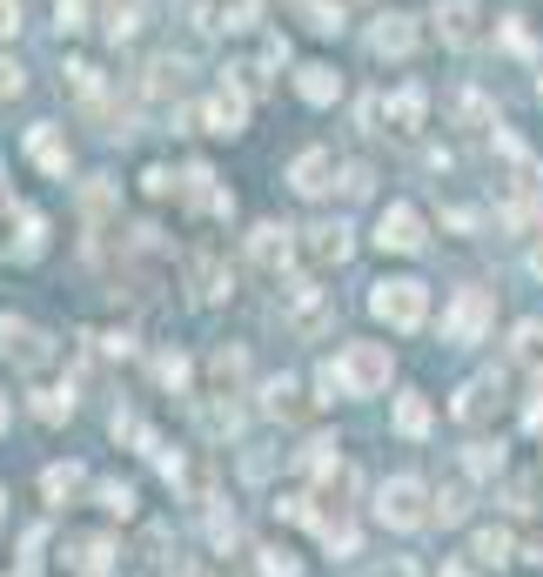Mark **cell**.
Returning <instances> with one entry per match:
<instances>
[{"instance_id": "cell-1", "label": "cell", "mask_w": 543, "mask_h": 577, "mask_svg": "<svg viewBox=\"0 0 543 577\" xmlns=\"http://www.w3.org/2000/svg\"><path fill=\"white\" fill-rule=\"evenodd\" d=\"M369 310L390 323V329H422V316H430V289L409 283V276H382L369 289Z\"/></svg>"}, {"instance_id": "cell-2", "label": "cell", "mask_w": 543, "mask_h": 577, "mask_svg": "<svg viewBox=\"0 0 543 577\" xmlns=\"http://www.w3.org/2000/svg\"><path fill=\"white\" fill-rule=\"evenodd\" d=\"M376 517L390 524V530H422L437 511H430V490H422L416 477H390V484H382V497H376Z\"/></svg>"}, {"instance_id": "cell-3", "label": "cell", "mask_w": 543, "mask_h": 577, "mask_svg": "<svg viewBox=\"0 0 543 577\" xmlns=\"http://www.w3.org/2000/svg\"><path fill=\"white\" fill-rule=\"evenodd\" d=\"M342 363V376H349V390L356 397H376V390H390V350H382V342H349V350L336 356Z\"/></svg>"}, {"instance_id": "cell-4", "label": "cell", "mask_w": 543, "mask_h": 577, "mask_svg": "<svg viewBox=\"0 0 543 577\" xmlns=\"http://www.w3.org/2000/svg\"><path fill=\"white\" fill-rule=\"evenodd\" d=\"M282 296H289V329H295V336H323V329L336 323V296H329V289H316V283H289Z\"/></svg>"}, {"instance_id": "cell-5", "label": "cell", "mask_w": 543, "mask_h": 577, "mask_svg": "<svg viewBox=\"0 0 543 577\" xmlns=\"http://www.w3.org/2000/svg\"><path fill=\"white\" fill-rule=\"evenodd\" d=\"M342 175L349 168L336 162V148H302V155L289 162V188H295V196H329Z\"/></svg>"}, {"instance_id": "cell-6", "label": "cell", "mask_w": 543, "mask_h": 577, "mask_svg": "<svg viewBox=\"0 0 543 577\" xmlns=\"http://www.w3.org/2000/svg\"><path fill=\"white\" fill-rule=\"evenodd\" d=\"M295 228H282V222H255V236H249V262L262 268V276H282V268L295 262Z\"/></svg>"}, {"instance_id": "cell-7", "label": "cell", "mask_w": 543, "mask_h": 577, "mask_svg": "<svg viewBox=\"0 0 543 577\" xmlns=\"http://www.w3.org/2000/svg\"><path fill=\"white\" fill-rule=\"evenodd\" d=\"M376 242L390 249V255H416L430 236H422V215L409 202H390V209H382V222H376Z\"/></svg>"}, {"instance_id": "cell-8", "label": "cell", "mask_w": 543, "mask_h": 577, "mask_svg": "<svg viewBox=\"0 0 543 577\" xmlns=\"http://www.w3.org/2000/svg\"><path fill=\"white\" fill-rule=\"evenodd\" d=\"M490 316H496V296L490 289H463L450 302V342H477L490 329Z\"/></svg>"}, {"instance_id": "cell-9", "label": "cell", "mask_w": 543, "mask_h": 577, "mask_svg": "<svg viewBox=\"0 0 543 577\" xmlns=\"http://www.w3.org/2000/svg\"><path fill=\"white\" fill-rule=\"evenodd\" d=\"M0 356H14L21 369H41L54 350H48V336L34 329V323H21V316H0Z\"/></svg>"}, {"instance_id": "cell-10", "label": "cell", "mask_w": 543, "mask_h": 577, "mask_svg": "<svg viewBox=\"0 0 543 577\" xmlns=\"http://www.w3.org/2000/svg\"><path fill=\"white\" fill-rule=\"evenodd\" d=\"M222 296H228V268L209 249H195V255H188V302H195V310H215Z\"/></svg>"}, {"instance_id": "cell-11", "label": "cell", "mask_w": 543, "mask_h": 577, "mask_svg": "<svg viewBox=\"0 0 543 577\" xmlns=\"http://www.w3.org/2000/svg\"><path fill=\"white\" fill-rule=\"evenodd\" d=\"M349 249H356V242H349V228H342V222H316V228H302V255L316 262V268H342V262H349Z\"/></svg>"}, {"instance_id": "cell-12", "label": "cell", "mask_w": 543, "mask_h": 577, "mask_svg": "<svg viewBox=\"0 0 543 577\" xmlns=\"http://www.w3.org/2000/svg\"><path fill=\"white\" fill-rule=\"evenodd\" d=\"M437 34L450 48H477L483 41V0H450V8L437 14Z\"/></svg>"}, {"instance_id": "cell-13", "label": "cell", "mask_w": 543, "mask_h": 577, "mask_svg": "<svg viewBox=\"0 0 543 577\" xmlns=\"http://www.w3.org/2000/svg\"><path fill=\"white\" fill-rule=\"evenodd\" d=\"M202 122H209V135H242L249 128V88H215Z\"/></svg>"}, {"instance_id": "cell-14", "label": "cell", "mask_w": 543, "mask_h": 577, "mask_svg": "<svg viewBox=\"0 0 543 577\" xmlns=\"http://www.w3.org/2000/svg\"><path fill=\"white\" fill-rule=\"evenodd\" d=\"M369 54H382V61L416 54V21H409V14H382V21L369 27Z\"/></svg>"}, {"instance_id": "cell-15", "label": "cell", "mask_w": 543, "mask_h": 577, "mask_svg": "<svg viewBox=\"0 0 543 577\" xmlns=\"http://www.w3.org/2000/svg\"><path fill=\"white\" fill-rule=\"evenodd\" d=\"M81 577H108L114 570V537H67V551H61Z\"/></svg>"}, {"instance_id": "cell-16", "label": "cell", "mask_w": 543, "mask_h": 577, "mask_svg": "<svg viewBox=\"0 0 543 577\" xmlns=\"http://www.w3.org/2000/svg\"><path fill=\"white\" fill-rule=\"evenodd\" d=\"M295 95H302L308 108H329V101L342 95V74L323 67V61H308V67H295Z\"/></svg>"}, {"instance_id": "cell-17", "label": "cell", "mask_w": 543, "mask_h": 577, "mask_svg": "<svg viewBox=\"0 0 543 577\" xmlns=\"http://www.w3.org/2000/svg\"><path fill=\"white\" fill-rule=\"evenodd\" d=\"M181 202H188V209H202V215H228V209H236V202H228L222 188H215L209 168H188V175H181Z\"/></svg>"}, {"instance_id": "cell-18", "label": "cell", "mask_w": 543, "mask_h": 577, "mask_svg": "<svg viewBox=\"0 0 543 577\" xmlns=\"http://www.w3.org/2000/svg\"><path fill=\"white\" fill-rule=\"evenodd\" d=\"M27 155L41 162L48 175H67V135H61L54 122H41V128H27Z\"/></svg>"}, {"instance_id": "cell-19", "label": "cell", "mask_w": 543, "mask_h": 577, "mask_svg": "<svg viewBox=\"0 0 543 577\" xmlns=\"http://www.w3.org/2000/svg\"><path fill=\"white\" fill-rule=\"evenodd\" d=\"M490 410H496V376H477L456 390V423H483Z\"/></svg>"}, {"instance_id": "cell-20", "label": "cell", "mask_w": 543, "mask_h": 577, "mask_svg": "<svg viewBox=\"0 0 543 577\" xmlns=\"http://www.w3.org/2000/svg\"><path fill=\"white\" fill-rule=\"evenodd\" d=\"M422 108H430V95H422V88H396L390 95V128L396 135H416L422 128Z\"/></svg>"}, {"instance_id": "cell-21", "label": "cell", "mask_w": 543, "mask_h": 577, "mask_svg": "<svg viewBox=\"0 0 543 577\" xmlns=\"http://www.w3.org/2000/svg\"><path fill=\"white\" fill-rule=\"evenodd\" d=\"M430 423H437L430 397H416V390H403V397H396V430H403V437H430Z\"/></svg>"}, {"instance_id": "cell-22", "label": "cell", "mask_w": 543, "mask_h": 577, "mask_svg": "<svg viewBox=\"0 0 543 577\" xmlns=\"http://www.w3.org/2000/svg\"><path fill=\"white\" fill-rule=\"evenodd\" d=\"M81 464H48L41 471V490H48V504H67V497H81Z\"/></svg>"}, {"instance_id": "cell-23", "label": "cell", "mask_w": 543, "mask_h": 577, "mask_svg": "<svg viewBox=\"0 0 543 577\" xmlns=\"http://www.w3.org/2000/svg\"><path fill=\"white\" fill-rule=\"evenodd\" d=\"M289 8L302 14L308 34H342V8H336V0H289Z\"/></svg>"}, {"instance_id": "cell-24", "label": "cell", "mask_w": 543, "mask_h": 577, "mask_svg": "<svg viewBox=\"0 0 543 577\" xmlns=\"http://www.w3.org/2000/svg\"><path fill=\"white\" fill-rule=\"evenodd\" d=\"M510 356H517L530 376H543V323H517V336H510Z\"/></svg>"}, {"instance_id": "cell-25", "label": "cell", "mask_w": 543, "mask_h": 577, "mask_svg": "<svg viewBox=\"0 0 543 577\" xmlns=\"http://www.w3.org/2000/svg\"><path fill=\"white\" fill-rule=\"evenodd\" d=\"M262 410H268V416H282V423H295V416H302V390H295L289 376H276V382L262 390Z\"/></svg>"}, {"instance_id": "cell-26", "label": "cell", "mask_w": 543, "mask_h": 577, "mask_svg": "<svg viewBox=\"0 0 543 577\" xmlns=\"http://www.w3.org/2000/svg\"><path fill=\"white\" fill-rule=\"evenodd\" d=\"M154 101H168V95H181V61L175 54H162V61H148V81H141Z\"/></svg>"}, {"instance_id": "cell-27", "label": "cell", "mask_w": 543, "mask_h": 577, "mask_svg": "<svg viewBox=\"0 0 543 577\" xmlns=\"http://www.w3.org/2000/svg\"><path fill=\"white\" fill-rule=\"evenodd\" d=\"M470 551H477V564H510V557H517V537L490 524V530H477V544H470Z\"/></svg>"}, {"instance_id": "cell-28", "label": "cell", "mask_w": 543, "mask_h": 577, "mask_svg": "<svg viewBox=\"0 0 543 577\" xmlns=\"http://www.w3.org/2000/svg\"><path fill=\"white\" fill-rule=\"evenodd\" d=\"M141 8L148 0H108V41H128V34L141 27Z\"/></svg>"}, {"instance_id": "cell-29", "label": "cell", "mask_w": 543, "mask_h": 577, "mask_svg": "<svg viewBox=\"0 0 543 577\" xmlns=\"http://www.w3.org/2000/svg\"><path fill=\"white\" fill-rule=\"evenodd\" d=\"M94 497H101V511H108V517H135V484H122V477H108V484H101Z\"/></svg>"}, {"instance_id": "cell-30", "label": "cell", "mask_w": 543, "mask_h": 577, "mask_svg": "<svg viewBox=\"0 0 543 577\" xmlns=\"http://www.w3.org/2000/svg\"><path fill=\"white\" fill-rule=\"evenodd\" d=\"M463 471H470V477H503V443H470Z\"/></svg>"}, {"instance_id": "cell-31", "label": "cell", "mask_w": 543, "mask_h": 577, "mask_svg": "<svg viewBox=\"0 0 543 577\" xmlns=\"http://www.w3.org/2000/svg\"><path fill=\"white\" fill-rule=\"evenodd\" d=\"M242 376H249V356H242V350H215V382H222V397L236 390Z\"/></svg>"}, {"instance_id": "cell-32", "label": "cell", "mask_w": 543, "mask_h": 577, "mask_svg": "<svg viewBox=\"0 0 543 577\" xmlns=\"http://www.w3.org/2000/svg\"><path fill=\"white\" fill-rule=\"evenodd\" d=\"M202 423H209L215 437H236V430H242V410H236V403H202Z\"/></svg>"}, {"instance_id": "cell-33", "label": "cell", "mask_w": 543, "mask_h": 577, "mask_svg": "<svg viewBox=\"0 0 543 577\" xmlns=\"http://www.w3.org/2000/svg\"><path fill=\"white\" fill-rule=\"evenodd\" d=\"M81 209H88V222H101V215L114 209V188H108L101 175H94V181H81Z\"/></svg>"}, {"instance_id": "cell-34", "label": "cell", "mask_w": 543, "mask_h": 577, "mask_svg": "<svg viewBox=\"0 0 543 577\" xmlns=\"http://www.w3.org/2000/svg\"><path fill=\"white\" fill-rule=\"evenodd\" d=\"M74 410V397L67 390H34V416H41V423H61Z\"/></svg>"}, {"instance_id": "cell-35", "label": "cell", "mask_w": 543, "mask_h": 577, "mask_svg": "<svg viewBox=\"0 0 543 577\" xmlns=\"http://www.w3.org/2000/svg\"><path fill=\"white\" fill-rule=\"evenodd\" d=\"M41 228H48L41 215H34V209H21V262H34V255H41V242H48Z\"/></svg>"}, {"instance_id": "cell-36", "label": "cell", "mask_w": 543, "mask_h": 577, "mask_svg": "<svg viewBox=\"0 0 543 577\" xmlns=\"http://www.w3.org/2000/svg\"><path fill=\"white\" fill-rule=\"evenodd\" d=\"M316 390H323V403H336V397H356V390H349V376H342V363H323V369H316Z\"/></svg>"}, {"instance_id": "cell-37", "label": "cell", "mask_w": 543, "mask_h": 577, "mask_svg": "<svg viewBox=\"0 0 543 577\" xmlns=\"http://www.w3.org/2000/svg\"><path fill=\"white\" fill-rule=\"evenodd\" d=\"M456 114H463V128H490V101L483 95H456Z\"/></svg>"}, {"instance_id": "cell-38", "label": "cell", "mask_w": 543, "mask_h": 577, "mask_svg": "<svg viewBox=\"0 0 543 577\" xmlns=\"http://www.w3.org/2000/svg\"><path fill=\"white\" fill-rule=\"evenodd\" d=\"M209 537H215V544L228 551V544H236V537H242V524H236V511H209Z\"/></svg>"}, {"instance_id": "cell-39", "label": "cell", "mask_w": 543, "mask_h": 577, "mask_svg": "<svg viewBox=\"0 0 543 577\" xmlns=\"http://www.w3.org/2000/svg\"><path fill=\"white\" fill-rule=\"evenodd\" d=\"M463 504H470V490H463V484L437 490V517H443V524H456V517H463Z\"/></svg>"}, {"instance_id": "cell-40", "label": "cell", "mask_w": 543, "mask_h": 577, "mask_svg": "<svg viewBox=\"0 0 543 577\" xmlns=\"http://www.w3.org/2000/svg\"><path fill=\"white\" fill-rule=\"evenodd\" d=\"M154 376H162L168 390H181V382H188V356H175V350H168V356H154Z\"/></svg>"}, {"instance_id": "cell-41", "label": "cell", "mask_w": 543, "mask_h": 577, "mask_svg": "<svg viewBox=\"0 0 543 577\" xmlns=\"http://www.w3.org/2000/svg\"><path fill=\"white\" fill-rule=\"evenodd\" d=\"M255 557H262V577H302V564L289 551H255Z\"/></svg>"}, {"instance_id": "cell-42", "label": "cell", "mask_w": 543, "mask_h": 577, "mask_svg": "<svg viewBox=\"0 0 543 577\" xmlns=\"http://www.w3.org/2000/svg\"><path fill=\"white\" fill-rule=\"evenodd\" d=\"M27 88V74H21V61H8V54H0V101H14Z\"/></svg>"}, {"instance_id": "cell-43", "label": "cell", "mask_w": 543, "mask_h": 577, "mask_svg": "<svg viewBox=\"0 0 543 577\" xmlns=\"http://www.w3.org/2000/svg\"><path fill=\"white\" fill-rule=\"evenodd\" d=\"M21 27V0H0V34H14Z\"/></svg>"}, {"instance_id": "cell-44", "label": "cell", "mask_w": 543, "mask_h": 577, "mask_svg": "<svg viewBox=\"0 0 543 577\" xmlns=\"http://www.w3.org/2000/svg\"><path fill=\"white\" fill-rule=\"evenodd\" d=\"M530 276H536V283H543V242H536V249H530Z\"/></svg>"}, {"instance_id": "cell-45", "label": "cell", "mask_w": 543, "mask_h": 577, "mask_svg": "<svg viewBox=\"0 0 543 577\" xmlns=\"http://www.w3.org/2000/svg\"><path fill=\"white\" fill-rule=\"evenodd\" d=\"M443 577H477V570H470V564H456V557H450V564H443Z\"/></svg>"}, {"instance_id": "cell-46", "label": "cell", "mask_w": 543, "mask_h": 577, "mask_svg": "<svg viewBox=\"0 0 543 577\" xmlns=\"http://www.w3.org/2000/svg\"><path fill=\"white\" fill-rule=\"evenodd\" d=\"M8 416H14V403H8V390H0V430H8Z\"/></svg>"}, {"instance_id": "cell-47", "label": "cell", "mask_w": 543, "mask_h": 577, "mask_svg": "<svg viewBox=\"0 0 543 577\" xmlns=\"http://www.w3.org/2000/svg\"><path fill=\"white\" fill-rule=\"evenodd\" d=\"M530 557H536V564H543V530H536V537H530Z\"/></svg>"}, {"instance_id": "cell-48", "label": "cell", "mask_w": 543, "mask_h": 577, "mask_svg": "<svg viewBox=\"0 0 543 577\" xmlns=\"http://www.w3.org/2000/svg\"><path fill=\"white\" fill-rule=\"evenodd\" d=\"M0 517H8V490H0Z\"/></svg>"}, {"instance_id": "cell-49", "label": "cell", "mask_w": 543, "mask_h": 577, "mask_svg": "<svg viewBox=\"0 0 543 577\" xmlns=\"http://www.w3.org/2000/svg\"><path fill=\"white\" fill-rule=\"evenodd\" d=\"M81 8H88V0H81Z\"/></svg>"}]
</instances>
